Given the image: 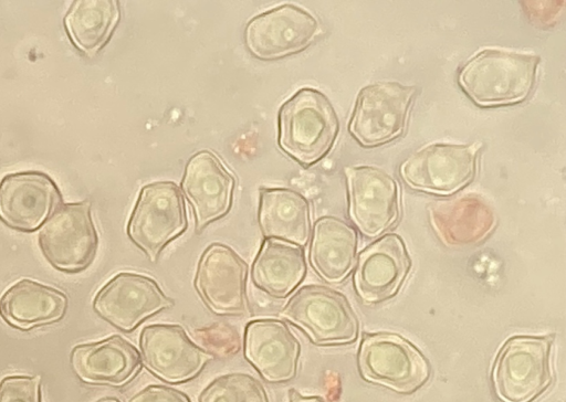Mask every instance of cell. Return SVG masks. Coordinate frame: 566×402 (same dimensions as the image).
I'll return each mask as SVG.
<instances>
[{"label":"cell","instance_id":"cell-24","mask_svg":"<svg viewBox=\"0 0 566 402\" xmlns=\"http://www.w3.org/2000/svg\"><path fill=\"white\" fill-rule=\"evenodd\" d=\"M431 221L440 237L450 245L479 242L495 223L488 204L474 195L434 204Z\"/></svg>","mask_w":566,"mask_h":402},{"label":"cell","instance_id":"cell-13","mask_svg":"<svg viewBox=\"0 0 566 402\" xmlns=\"http://www.w3.org/2000/svg\"><path fill=\"white\" fill-rule=\"evenodd\" d=\"M317 20L304 9L283 4L254 17L245 29V44L262 60L302 51L319 34Z\"/></svg>","mask_w":566,"mask_h":402},{"label":"cell","instance_id":"cell-1","mask_svg":"<svg viewBox=\"0 0 566 402\" xmlns=\"http://www.w3.org/2000/svg\"><path fill=\"white\" fill-rule=\"evenodd\" d=\"M539 57L503 50H484L459 74L464 93L480 106L518 103L531 93Z\"/></svg>","mask_w":566,"mask_h":402},{"label":"cell","instance_id":"cell-27","mask_svg":"<svg viewBox=\"0 0 566 402\" xmlns=\"http://www.w3.org/2000/svg\"><path fill=\"white\" fill-rule=\"evenodd\" d=\"M0 402H41V377L3 378L0 382Z\"/></svg>","mask_w":566,"mask_h":402},{"label":"cell","instance_id":"cell-20","mask_svg":"<svg viewBox=\"0 0 566 402\" xmlns=\"http://www.w3.org/2000/svg\"><path fill=\"white\" fill-rule=\"evenodd\" d=\"M66 308L64 293L27 278L13 284L0 298L1 318L20 330L57 322Z\"/></svg>","mask_w":566,"mask_h":402},{"label":"cell","instance_id":"cell-2","mask_svg":"<svg viewBox=\"0 0 566 402\" xmlns=\"http://www.w3.org/2000/svg\"><path fill=\"white\" fill-rule=\"evenodd\" d=\"M338 128L331 102L313 88L295 93L279 113V144L303 166L317 162L332 149Z\"/></svg>","mask_w":566,"mask_h":402},{"label":"cell","instance_id":"cell-25","mask_svg":"<svg viewBox=\"0 0 566 402\" xmlns=\"http://www.w3.org/2000/svg\"><path fill=\"white\" fill-rule=\"evenodd\" d=\"M118 20L115 0H75L64 17V28L81 52L93 55L107 43Z\"/></svg>","mask_w":566,"mask_h":402},{"label":"cell","instance_id":"cell-10","mask_svg":"<svg viewBox=\"0 0 566 402\" xmlns=\"http://www.w3.org/2000/svg\"><path fill=\"white\" fill-rule=\"evenodd\" d=\"M142 363L167 383L196 378L213 356L195 343L177 324H153L139 334Z\"/></svg>","mask_w":566,"mask_h":402},{"label":"cell","instance_id":"cell-9","mask_svg":"<svg viewBox=\"0 0 566 402\" xmlns=\"http://www.w3.org/2000/svg\"><path fill=\"white\" fill-rule=\"evenodd\" d=\"M174 300L166 296L153 278L122 272L111 278L95 295V313L113 327L130 332L147 318L170 308Z\"/></svg>","mask_w":566,"mask_h":402},{"label":"cell","instance_id":"cell-28","mask_svg":"<svg viewBox=\"0 0 566 402\" xmlns=\"http://www.w3.org/2000/svg\"><path fill=\"white\" fill-rule=\"evenodd\" d=\"M127 402H190V400L177 389L151 384L135 393Z\"/></svg>","mask_w":566,"mask_h":402},{"label":"cell","instance_id":"cell-14","mask_svg":"<svg viewBox=\"0 0 566 402\" xmlns=\"http://www.w3.org/2000/svg\"><path fill=\"white\" fill-rule=\"evenodd\" d=\"M346 174L353 221L369 237L382 234L399 218L397 182L374 166L347 168Z\"/></svg>","mask_w":566,"mask_h":402},{"label":"cell","instance_id":"cell-19","mask_svg":"<svg viewBox=\"0 0 566 402\" xmlns=\"http://www.w3.org/2000/svg\"><path fill=\"white\" fill-rule=\"evenodd\" d=\"M70 361L80 380L96 385L123 387L142 368L139 351L117 335L97 342L75 346Z\"/></svg>","mask_w":566,"mask_h":402},{"label":"cell","instance_id":"cell-26","mask_svg":"<svg viewBox=\"0 0 566 402\" xmlns=\"http://www.w3.org/2000/svg\"><path fill=\"white\" fill-rule=\"evenodd\" d=\"M198 402H270L262 384L248 373L234 372L212 380Z\"/></svg>","mask_w":566,"mask_h":402},{"label":"cell","instance_id":"cell-16","mask_svg":"<svg viewBox=\"0 0 566 402\" xmlns=\"http://www.w3.org/2000/svg\"><path fill=\"white\" fill-rule=\"evenodd\" d=\"M243 352L263 380L284 383L297 372L301 345L285 322L255 319L245 326Z\"/></svg>","mask_w":566,"mask_h":402},{"label":"cell","instance_id":"cell-4","mask_svg":"<svg viewBox=\"0 0 566 402\" xmlns=\"http://www.w3.org/2000/svg\"><path fill=\"white\" fill-rule=\"evenodd\" d=\"M187 213L178 187L169 181L145 186L127 224V234L155 263L161 251L187 229Z\"/></svg>","mask_w":566,"mask_h":402},{"label":"cell","instance_id":"cell-29","mask_svg":"<svg viewBox=\"0 0 566 402\" xmlns=\"http://www.w3.org/2000/svg\"><path fill=\"white\" fill-rule=\"evenodd\" d=\"M289 402H324L318 396H304L296 392L295 390L290 391V400Z\"/></svg>","mask_w":566,"mask_h":402},{"label":"cell","instance_id":"cell-21","mask_svg":"<svg viewBox=\"0 0 566 402\" xmlns=\"http://www.w3.org/2000/svg\"><path fill=\"white\" fill-rule=\"evenodd\" d=\"M357 250L356 231L335 216H323L314 225L308 257L321 278L336 284L354 267Z\"/></svg>","mask_w":566,"mask_h":402},{"label":"cell","instance_id":"cell-15","mask_svg":"<svg viewBox=\"0 0 566 402\" xmlns=\"http://www.w3.org/2000/svg\"><path fill=\"white\" fill-rule=\"evenodd\" d=\"M54 181L39 171L7 174L0 181V220L21 232L38 230L60 204Z\"/></svg>","mask_w":566,"mask_h":402},{"label":"cell","instance_id":"cell-7","mask_svg":"<svg viewBox=\"0 0 566 402\" xmlns=\"http://www.w3.org/2000/svg\"><path fill=\"white\" fill-rule=\"evenodd\" d=\"M415 87L379 82L364 87L357 97L349 131L358 142L374 147L399 137L407 125Z\"/></svg>","mask_w":566,"mask_h":402},{"label":"cell","instance_id":"cell-23","mask_svg":"<svg viewBox=\"0 0 566 402\" xmlns=\"http://www.w3.org/2000/svg\"><path fill=\"white\" fill-rule=\"evenodd\" d=\"M306 262L301 246L266 239L251 267V279L266 295L286 298L304 279Z\"/></svg>","mask_w":566,"mask_h":402},{"label":"cell","instance_id":"cell-6","mask_svg":"<svg viewBox=\"0 0 566 402\" xmlns=\"http://www.w3.org/2000/svg\"><path fill=\"white\" fill-rule=\"evenodd\" d=\"M39 245L46 261L56 269L77 273L94 260L98 237L88 201L59 207L39 232Z\"/></svg>","mask_w":566,"mask_h":402},{"label":"cell","instance_id":"cell-5","mask_svg":"<svg viewBox=\"0 0 566 402\" xmlns=\"http://www.w3.org/2000/svg\"><path fill=\"white\" fill-rule=\"evenodd\" d=\"M281 315L316 345L349 343L358 334V322L347 299L324 286H303L289 299Z\"/></svg>","mask_w":566,"mask_h":402},{"label":"cell","instance_id":"cell-12","mask_svg":"<svg viewBox=\"0 0 566 402\" xmlns=\"http://www.w3.org/2000/svg\"><path fill=\"white\" fill-rule=\"evenodd\" d=\"M479 146L429 145L416 151L402 163L401 176L413 189L451 194L473 179Z\"/></svg>","mask_w":566,"mask_h":402},{"label":"cell","instance_id":"cell-22","mask_svg":"<svg viewBox=\"0 0 566 402\" xmlns=\"http://www.w3.org/2000/svg\"><path fill=\"white\" fill-rule=\"evenodd\" d=\"M259 224L265 239L303 246L311 232L310 204L302 194L291 189H262Z\"/></svg>","mask_w":566,"mask_h":402},{"label":"cell","instance_id":"cell-8","mask_svg":"<svg viewBox=\"0 0 566 402\" xmlns=\"http://www.w3.org/2000/svg\"><path fill=\"white\" fill-rule=\"evenodd\" d=\"M358 361L365 379L402 393L419 389L430 374L423 355L409 341L391 334L365 337Z\"/></svg>","mask_w":566,"mask_h":402},{"label":"cell","instance_id":"cell-3","mask_svg":"<svg viewBox=\"0 0 566 402\" xmlns=\"http://www.w3.org/2000/svg\"><path fill=\"white\" fill-rule=\"evenodd\" d=\"M551 340L518 336L509 339L493 367V385L503 402H531L552 381Z\"/></svg>","mask_w":566,"mask_h":402},{"label":"cell","instance_id":"cell-17","mask_svg":"<svg viewBox=\"0 0 566 402\" xmlns=\"http://www.w3.org/2000/svg\"><path fill=\"white\" fill-rule=\"evenodd\" d=\"M181 188L193 209L196 230L200 231L229 212L234 179L217 156L201 151L187 163Z\"/></svg>","mask_w":566,"mask_h":402},{"label":"cell","instance_id":"cell-11","mask_svg":"<svg viewBox=\"0 0 566 402\" xmlns=\"http://www.w3.org/2000/svg\"><path fill=\"white\" fill-rule=\"evenodd\" d=\"M247 277L245 262L231 247L213 243L199 260L195 288L213 314L243 315L249 311Z\"/></svg>","mask_w":566,"mask_h":402},{"label":"cell","instance_id":"cell-18","mask_svg":"<svg viewBox=\"0 0 566 402\" xmlns=\"http://www.w3.org/2000/svg\"><path fill=\"white\" fill-rule=\"evenodd\" d=\"M410 267L406 246L397 234H387L360 253L355 272V288L366 304L392 297Z\"/></svg>","mask_w":566,"mask_h":402},{"label":"cell","instance_id":"cell-30","mask_svg":"<svg viewBox=\"0 0 566 402\" xmlns=\"http://www.w3.org/2000/svg\"><path fill=\"white\" fill-rule=\"evenodd\" d=\"M96 402H119V400H117L116 398H113V396H105V398L97 400Z\"/></svg>","mask_w":566,"mask_h":402}]
</instances>
